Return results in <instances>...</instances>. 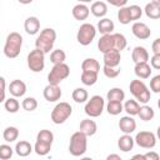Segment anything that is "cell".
<instances>
[{
	"mask_svg": "<svg viewBox=\"0 0 160 160\" xmlns=\"http://www.w3.org/2000/svg\"><path fill=\"white\" fill-rule=\"evenodd\" d=\"M24 29L29 35L38 34L40 30V20L36 16H29L24 22Z\"/></svg>",
	"mask_w": 160,
	"mask_h": 160,
	"instance_id": "e0dca14e",
	"label": "cell"
},
{
	"mask_svg": "<svg viewBox=\"0 0 160 160\" xmlns=\"http://www.w3.org/2000/svg\"><path fill=\"white\" fill-rule=\"evenodd\" d=\"M81 69L82 71H94V72H99L100 70V64L96 59L92 58H88L82 61L81 64Z\"/></svg>",
	"mask_w": 160,
	"mask_h": 160,
	"instance_id": "4316f807",
	"label": "cell"
},
{
	"mask_svg": "<svg viewBox=\"0 0 160 160\" xmlns=\"http://www.w3.org/2000/svg\"><path fill=\"white\" fill-rule=\"evenodd\" d=\"M71 96H72V100H74L75 102L81 104V102H85V101L88 100L89 94H88V91H86L84 88H76V89L72 91Z\"/></svg>",
	"mask_w": 160,
	"mask_h": 160,
	"instance_id": "836d02e7",
	"label": "cell"
},
{
	"mask_svg": "<svg viewBox=\"0 0 160 160\" xmlns=\"http://www.w3.org/2000/svg\"><path fill=\"white\" fill-rule=\"evenodd\" d=\"M150 65L154 69H160V54H154L150 59Z\"/></svg>",
	"mask_w": 160,
	"mask_h": 160,
	"instance_id": "f6af8a7d",
	"label": "cell"
},
{
	"mask_svg": "<svg viewBox=\"0 0 160 160\" xmlns=\"http://www.w3.org/2000/svg\"><path fill=\"white\" fill-rule=\"evenodd\" d=\"M105 106V101L100 95H94L90 98V100L86 101L85 104V114L90 118H98L102 114Z\"/></svg>",
	"mask_w": 160,
	"mask_h": 160,
	"instance_id": "ba28073f",
	"label": "cell"
},
{
	"mask_svg": "<svg viewBox=\"0 0 160 160\" xmlns=\"http://www.w3.org/2000/svg\"><path fill=\"white\" fill-rule=\"evenodd\" d=\"M12 154H14V150H12V148L10 145H8V144L0 145V159L8 160V159H10L12 156Z\"/></svg>",
	"mask_w": 160,
	"mask_h": 160,
	"instance_id": "60d3db41",
	"label": "cell"
},
{
	"mask_svg": "<svg viewBox=\"0 0 160 160\" xmlns=\"http://www.w3.org/2000/svg\"><path fill=\"white\" fill-rule=\"evenodd\" d=\"M98 49L104 54L109 50L115 49V41H114V35L111 34H104L99 41H98Z\"/></svg>",
	"mask_w": 160,
	"mask_h": 160,
	"instance_id": "5bb4252c",
	"label": "cell"
},
{
	"mask_svg": "<svg viewBox=\"0 0 160 160\" xmlns=\"http://www.w3.org/2000/svg\"><path fill=\"white\" fill-rule=\"evenodd\" d=\"M151 48H152V52H154V54H160V39H159V38L154 40Z\"/></svg>",
	"mask_w": 160,
	"mask_h": 160,
	"instance_id": "c3c4849f",
	"label": "cell"
},
{
	"mask_svg": "<svg viewBox=\"0 0 160 160\" xmlns=\"http://www.w3.org/2000/svg\"><path fill=\"white\" fill-rule=\"evenodd\" d=\"M112 35H114V41H115V49L119 50V51L124 50L126 48V45H128L126 38L120 32H114Z\"/></svg>",
	"mask_w": 160,
	"mask_h": 160,
	"instance_id": "f35d334b",
	"label": "cell"
},
{
	"mask_svg": "<svg viewBox=\"0 0 160 160\" xmlns=\"http://www.w3.org/2000/svg\"><path fill=\"white\" fill-rule=\"evenodd\" d=\"M131 59L135 64L148 61L149 60V52L144 46H135L132 49V52H131Z\"/></svg>",
	"mask_w": 160,
	"mask_h": 160,
	"instance_id": "44dd1931",
	"label": "cell"
},
{
	"mask_svg": "<svg viewBox=\"0 0 160 160\" xmlns=\"http://www.w3.org/2000/svg\"><path fill=\"white\" fill-rule=\"evenodd\" d=\"M115 29V25L112 22V20L108 19V18H104L101 20H99L98 22V30L104 35V34H111Z\"/></svg>",
	"mask_w": 160,
	"mask_h": 160,
	"instance_id": "484cf974",
	"label": "cell"
},
{
	"mask_svg": "<svg viewBox=\"0 0 160 160\" xmlns=\"http://www.w3.org/2000/svg\"><path fill=\"white\" fill-rule=\"evenodd\" d=\"M102 71H104V75L106 78H110V79H114V78L119 76V74H120L119 68H111V66H106V65H104Z\"/></svg>",
	"mask_w": 160,
	"mask_h": 160,
	"instance_id": "7bdbcfd3",
	"label": "cell"
},
{
	"mask_svg": "<svg viewBox=\"0 0 160 160\" xmlns=\"http://www.w3.org/2000/svg\"><path fill=\"white\" fill-rule=\"evenodd\" d=\"M134 142H136L140 148L144 149H152L156 145V136L151 131H140L136 134Z\"/></svg>",
	"mask_w": 160,
	"mask_h": 160,
	"instance_id": "30bf717a",
	"label": "cell"
},
{
	"mask_svg": "<svg viewBox=\"0 0 160 160\" xmlns=\"http://www.w3.org/2000/svg\"><path fill=\"white\" fill-rule=\"evenodd\" d=\"M151 66L148 64V61L144 62H136L134 68V72L139 79H148L151 75Z\"/></svg>",
	"mask_w": 160,
	"mask_h": 160,
	"instance_id": "ac0fdd59",
	"label": "cell"
},
{
	"mask_svg": "<svg viewBox=\"0 0 160 160\" xmlns=\"http://www.w3.org/2000/svg\"><path fill=\"white\" fill-rule=\"evenodd\" d=\"M90 11L96 18H104L108 12V5L104 1H94L90 8Z\"/></svg>",
	"mask_w": 160,
	"mask_h": 160,
	"instance_id": "cb8c5ba5",
	"label": "cell"
},
{
	"mask_svg": "<svg viewBox=\"0 0 160 160\" xmlns=\"http://www.w3.org/2000/svg\"><path fill=\"white\" fill-rule=\"evenodd\" d=\"M120 60H121V54L116 49L104 52V65H106V66L118 68L120 65Z\"/></svg>",
	"mask_w": 160,
	"mask_h": 160,
	"instance_id": "4fadbf2b",
	"label": "cell"
},
{
	"mask_svg": "<svg viewBox=\"0 0 160 160\" xmlns=\"http://www.w3.org/2000/svg\"><path fill=\"white\" fill-rule=\"evenodd\" d=\"M65 59H66V54H65V51L61 50V49H56V50H54V51L50 54V61H51L54 65H55V64H61V62H64Z\"/></svg>",
	"mask_w": 160,
	"mask_h": 160,
	"instance_id": "d590c367",
	"label": "cell"
},
{
	"mask_svg": "<svg viewBox=\"0 0 160 160\" xmlns=\"http://www.w3.org/2000/svg\"><path fill=\"white\" fill-rule=\"evenodd\" d=\"M88 148V136L81 131H76L70 138L69 144V152L72 156H81L86 152Z\"/></svg>",
	"mask_w": 160,
	"mask_h": 160,
	"instance_id": "3957f363",
	"label": "cell"
},
{
	"mask_svg": "<svg viewBox=\"0 0 160 160\" xmlns=\"http://www.w3.org/2000/svg\"><path fill=\"white\" fill-rule=\"evenodd\" d=\"M21 106L25 111H34L36 108H38V101L35 98H25L21 102Z\"/></svg>",
	"mask_w": 160,
	"mask_h": 160,
	"instance_id": "ab89813d",
	"label": "cell"
},
{
	"mask_svg": "<svg viewBox=\"0 0 160 160\" xmlns=\"http://www.w3.org/2000/svg\"><path fill=\"white\" fill-rule=\"evenodd\" d=\"M28 66L34 72L42 71L45 68V54L36 48L31 50L28 55Z\"/></svg>",
	"mask_w": 160,
	"mask_h": 160,
	"instance_id": "9c48e42d",
	"label": "cell"
},
{
	"mask_svg": "<svg viewBox=\"0 0 160 160\" xmlns=\"http://www.w3.org/2000/svg\"><path fill=\"white\" fill-rule=\"evenodd\" d=\"M5 88H6L5 79L2 76H0V102L5 101Z\"/></svg>",
	"mask_w": 160,
	"mask_h": 160,
	"instance_id": "bcb514c9",
	"label": "cell"
},
{
	"mask_svg": "<svg viewBox=\"0 0 160 160\" xmlns=\"http://www.w3.org/2000/svg\"><path fill=\"white\" fill-rule=\"evenodd\" d=\"M72 112V108L69 102H65V101H61L59 104L55 105V108L52 109L51 111V120L54 124L56 125H60L62 122H65L70 115Z\"/></svg>",
	"mask_w": 160,
	"mask_h": 160,
	"instance_id": "5b68a950",
	"label": "cell"
},
{
	"mask_svg": "<svg viewBox=\"0 0 160 160\" xmlns=\"http://www.w3.org/2000/svg\"><path fill=\"white\" fill-rule=\"evenodd\" d=\"M139 109H140L139 102H138L136 100H132V99L126 100V101H125V104L122 105V110H125V111L128 112V115H130V116L138 115Z\"/></svg>",
	"mask_w": 160,
	"mask_h": 160,
	"instance_id": "f546056e",
	"label": "cell"
},
{
	"mask_svg": "<svg viewBox=\"0 0 160 160\" xmlns=\"http://www.w3.org/2000/svg\"><path fill=\"white\" fill-rule=\"evenodd\" d=\"M31 151H32V146L29 141L21 140V141H18L16 145H15V152L21 158H25V156L30 155Z\"/></svg>",
	"mask_w": 160,
	"mask_h": 160,
	"instance_id": "d4e9b609",
	"label": "cell"
},
{
	"mask_svg": "<svg viewBox=\"0 0 160 160\" xmlns=\"http://www.w3.org/2000/svg\"><path fill=\"white\" fill-rule=\"evenodd\" d=\"M98 130V125L94 120H90V119H84L81 122H80V128H79V131H81L82 134H85L86 136H92Z\"/></svg>",
	"mask_w": 160,
	"mask_h": 160,
	"instance_id": "ffe728a7",
	"label": "cell"
},
{
	"mask_svg": "<svg viewBox=\"0 0 160 160\" xmlns=\"http://www.w3.org/2000/svg\"><path fill=\"white\" fill-rule=\"evenodd\" d=\"M20 4H22V5H28V4H31L32 2V0H18Z\"/></svg>",
	"mask_w": 160,
	"mask_h": 160,
	"instance_id": "816d5d0a",
	"label": "cell"
},
{
	"mask_svg": "<svg viewBox=\"0 0 160 160\" xmlns=\"http://www.w3.org/2000/svg\"><path fill=\"white\" fill-rule=\"evenodd\" d=\"M150 89L156 94L160 92V75H155L150 80Z\"/></svg>",
	"mask_w": 160,
	"mask_h": 160,
	"instance_id": "ee69618b",
	"label": "cell"
},
{
	"mask_svg": "<svg viewBox=\"0 0 160 160\" xmlns=\"http://www.w3.org/2000/svg\"><path fill=\"white\" fill-rule=\"evenodd\" d=\"M119 129L124 132V134H131L135 131L136 129V121L130 116H122L119 121Z\"/></svg>",
	"mask_w": 160,
	"mask_h": 160,
	"instance_id": "2e32d148",
	"label": "cell"
},
{
	"mask_svg": "<svg viewBox=\"0 0 160 160\" xmlns=\"http://www.w3.org/2000/svg\"><path fill=\"white\" fill-rule=\"evenodd\" d=\"M144 156H145V160H159V154L155 152V151L146 152Z\"/></svg>",
	"mask_w": 160,
	"mask_h": 160,
	"instance_id": "681fc988",
	"label": "cell"
},
{
	"mask_svg": "<svg viewBox=\"0 0 160 160\" xmlns=\"http://www.w3.org/2000/svg\"><path fill=\"white\" fill-rule=\"evenodd\" d=\"M118 19H119L120 24H122V25H128V24L131 22L129 6H121L119 9V11H118Z\"/></svg>",
	"mask_w": 160,
	"mask_h": 160,
	"instance_id": "e575fe53",
	"label": "cell"
},
{
	"mask_svg": "<svg viewBox=\"0 0 160 160\" xmlns=\"http://www.w3.org/2000/svg\"><path fill=\"white\" fill-rule=\"evenodd\" d=\"M79 2H82V4H85V2H90V1H94V0H78Z\"/></svg>",
	"mask_w": 160,
	"mask_h": 160,
	"instance_id": "db71d44e",
	"label": "cell"
},
{
	"mask_svg": "<svg viewBox=\"0 0 160 160\" xmlns=\"http://www.w3.org/2000/svg\"><path fill=\"white\" fill-rule=\"evenodd\" d=\"M106 159L108 160H121L120 155H118V154H110V155H108Z\"/></svg>",
	"mask_w": 160,
	"mask_h": 160,
	"instance_id": "f907efd6",
	"label": "cell"
},
{
	"mask_svg": "<svg viewBox=\"0 0 160 160\" xmlns=\"http://www.w3.org/2000/svg\"><path fill=\"white\" fill-rule=\"evenodd\" d=\"M70 75V68L65 62L61 64H55L50 72L48 74V81L49 84H55L59 85L62 80H65Z\"/></svg>",
	"mask_w": 160,
	"mask_h": 160,
	"instance_id": "52a82bcc",
	"label": "cell"
},
{
	"mask_svg": "<svg viewBox=\"0 0 160 160\" xmlns=\"http://www.w3.org/2000/svg\"><path fill=\"white\" fill-rule=\"evenodd\" d=\"M118 146H119V149L121 151L128 152V151L132 150V148H134V139L130 136V134H124L122 136L119 138Z\"/></svg>",
	"mask_w": 160,
	"mask_h": 160,
	"instance_id": "7402d4cb",
	"label": "cell"
},
{
	"mask_svg": "<svg viewBox=\"0 0 160 160\" xmlns=\"http://www.w3.org/2000/svg\"><path fill=\"white\" fill-rule=\"evenodd\" d=\"M110 5L112 6H116V8H121V6H125L128 0H106Z\"/></svg>",
	"mask_w": 160,
	"mask_h": 160,
	"instance_id": "7dc6e473",
	"label": "cell"
},
{
	"mask_svg": "<svg viewBox=\"0 0 160 160\" xmlns=\"http://www.w3.org/2000/svg\"><path fill=\"white\" fill-rule=\"evenodd\" d=\"M95 36H96V29L92 24H89V22L81 24L76 32V40L82 46L90 45L95 39Z\"/></svg>",
	"mask_w": 160,
	"mask_h": 160,
	"instance_id": "8992f818",
	"label": "cell"
},
{
	"mask_svg": "<svg viewBox=\"0 0 160 160\" xmlns=\"http://www.w3.org/2000/svg\"><path fill=\"white\" fill-rule=\"evenodd\" d=\"M106 98L109 101H122L125 99V92L120 88H112L108 91Z\"/></svg>",
	"mask_w": 160,
	"mask_h": 160,
	"instance_id": "f1b7e54d",
	"label": "cell"
},
{
	"mask_svg": "<svg viewBox=\"0 0 160 160\" xmlns=\"http://www.w3.org/2000/svg\"><path fill=\"white\" fill-rule=\"evenodd\" d=\"M138 115H139V118H140L141 120L149 121V120H151V119L155 116V111H154V109H152L151 106H149V105H142V106H140Z\"/></svg>",
	"mask_w": 160,
	"mask_h": 160,
	"instance_id": "1f68e13d",
	"label": "cell"
},
{
	"mask_svg": "<svg viewBox=\"0 0 160 160\" xmlns=\"http://www.w3.org/2000/svg\"><path fill=\"white\" fill-rule=\"evenodd\" d=\"M4 106H5V110H6L8 112L14 114V112H18V110H19V108H20V104H19V101L16 100V98L12 96V98H9V99L5 100Z\"/></svg>",
	"mask_w": 160,
	"mask_h": 160,
	"instance_id": "8d00e7d4",
	"label": "cell"
},
{
	"mask_svg": "<svg viewBox=\"0 0 160 160\" xmlns=\"http://www.w3.org/2000/svg\"><path fill=\"white\" fill-rule=\"evenodd\" d=\"M145 14L148 18L150 19H159L160 18V2H155V1H150L149 4H146L145 9H144Z\"/></svg>",
	"mask_w": 160,
	"mask_h": 160,
	"instance_id": "603a6c76",
	"label": "cell"
},
{
	"mask_svg": "<svg viewBox=\"0 0 160 160\" xmlns=\"http://www.w3.org/2000/svg\"><path fill=\"white\" fill-rule=\"evenodd\" d=\"M55 40H56V31L51 28H45L44 30L40 31L39 36L35 40V48L41 50L44 54H48L52 49Z\"/></svg>",
	"mask_w": 160,
	"mask_h": 160,
	"instance_id": "7a4b0ae2",
	"label": "cell"
},
{
	"mask_svg": "<svg viewBox=\"0 0 160 160\" xmlns=\"http://www.w3.org/2000/svg\"><path fill=\"white\" fill-rule=\"evenodd\" d=\"M129 89H130V92L132 94V96L136 99L138 102H142V104H146L150 101V98H151V94H150V90L148 89V86L145 85L144 81L141 80H132L129 85Z\"/></svg>",
	"mask_w": 160,
	"mask_h": 160,
	"instance_id": "277c9868",
	"label": "cell"
},
{
	"mask_svg": "<svg viewBox=\"0 0 160 160\" xmlns=\"http://www.w3.org/2000/svg\"><path fill=\"white\" fill-rule=\"evenodd\" d=\"M129 11H130V18L131 21H136L141 18L142 15V9L139 5H130L129 6Z\"/></svg>",
	"mask_w": 160,
	"mask_h": 160,
	"instance_id": "b9f144b4",
	"label": "cell"
},
{
	"mask_svg": "<svg viewBox=\"0 0 160 160\" xmlns=\"http://www.w3.org/2000/svg\"><path fill=\"white\" fill-rule=\"evenodd\" d=\"M18 136H19V129L15 128V126H8L2 132V138L6 142L15 141L18 139Z\"/></svg>",
	"mask_w": 160,
	"mask_h": 160,
	"instance_id": "d6a6232c",
	"label": "cell"
},
{
	"mask_svg": "<svg viewBox=\"0 0 160 160\" xmlns=\"http://www.w3.org/2000/svg\"><path fill=\"white\" fill-rule=\"evenodd\" d=\"M131 31H132L134 36L138 38V39H140V40H146V39H149L150 35H151L150 28H149L145 22H141V21H135V22L132 24Z\"/></svg>",
	"mask_w": 160,
	"mask_h": 160,
	"instance_id": "7c38bea8",
	"label": "cell"
},
{
	"mask_svg": "<svg viewBox=\"0 0 160 160\" xmlns=\"http://www.w3.org/2000/svg\"><path fill=\"white\" fill-rule=\"evenodd\" d=\"M51 145H52V144H50V142L41 141V140H36L35 146H34V150H35V152H36L38 155H40V156H45V155H48V154L50 152V150H51Z\"/></svg>",
	"mask_w": 160,
	"mask_h": 160,
	"instance_id": "83f0119b",
	"label": "cell"
},
{
	"mask_svg": "<svg viewBox=\"0 0 160 160\" xmlns=\"http://www.w3.org/2000/svg\"><path fill=\"white\" fill-rule=\"evenodd\" d=\"M81 82L86 86H91L98 81V72L94 71H82L81 72Z\"/></svg>",
	"mask_w": 160,
	"mask_h": 160,
	"instance_id": "4dcf8cb0",
	"label": "cell"
},
{
	"mask_svg": "<svg viewBox=\"0 0 160 160\" xmlns=\"http://www.w3.org/2000/svg\"><path fill=\"white\" fill-rule=\"evenodd\" d=\"M9 91L14 98H20L24 96V94L26 92V84L22 80H12L9 85Z\"/></svg>",
	"mask_w": 160,
	"mask_h": 160,
	"instance_id": "9a60e30c",
	"label": "cell"
},
{
	"mask_svg": "<svg viewBox=\"0 0 160 160\" xmlns=\"http://www.w3.org/2000/svg\"><path fill=\"white\" fill-rule=\"evenodd\" d=\"M132 159H140V160H145V156H144V155L138 154V155H134V156H132Z\"/></svg>",
	"mask_w": 160,
	"mask_h": 160,
	"instance_id": "f5cc1de1",
	"label": "cell"
},
{
	"mask_svg": "<svg viewBox=\"0 0 160 160\" xmlns=\"http://www.w3.org/2000/svg\"><path fill=\"white\" fill-rule=\"evenodd\" d=\"M21 46H22V36L16 32L12 31L6 36L5 40V45H4V54L6 58L9 59H15L19 56L20 51H21Z\"/></svg>",
	"mask_w": 160,
	"mask_h": 160,
	"instance_id": "6da1fadb",
	"label": "cell"
},
{
	"mask_svg": "<svg viewBox=\"0 0 160 160\" xmlns=\"http://www.w3.org/2000/svg\"><path fill=\"white\" fill-rule=\"evenodd\" d=\"M89 14H90V9L82 2H79L72 8V16L75 20H79V21L86 20Z\"/></svg>",
	"mask_w": 160,
	"mask_h": 160,
	"instance_id": "d6986e66",
	"label": "cell"
},
{
	"mask_svg": "<svg viewBox=\"0 0 160 160\" xmlns=\"http://www.w3.org/2000/svg\"><path fill=\"white\" fill-rule=\"evenodd\" d=\"M42 95H44L45 100H48L49 102H54V101L60 100L62 92H61V89H60L59 85H55V84H48V85L44 88Z\"/></svg>",
	"mask_w": 160,
	"mask_h": 160,
	"instance_id": "8fae6325",
	"label": "cell"
},
{
	"mask_svg": "<svg viewBox=\"0 0 160 160\" xmlns=\"http://www.w3.org/2000/svg\"><path fill=\"white\" fill-rule=\"evenodd\" d=\"M152 1H155V2H160V0H152Z\"/></svg>",
	"mask_w": 160,
	"mask_h": 160,
	"instance_id": "11a10c76",
	"label": "cell"
},
{
	"mask_svg": "<svg viewBox=\"0 0 160 160\" xmlns=\"http://www.w3.org/2000/svg\"><path fill=\"white\" fill-rule=\"evenodd\" d=\"M106 111L110 115H119L122 111V104L121 101H109L106 105Z\"/></svg>",
	"mask_w": 160,
	"mask_h": 160,
	"instance_id": "74e56055",
	"label": "cell"
}]
</instances>
